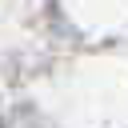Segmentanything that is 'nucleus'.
<instances>
[{"instance_id": "obj_1", "label": "nucleus", "mask_w": 128, "mask_h": 128, "mask_svg": "<svg viewBox=\"0 0 128 128\" xmlns=\"http://www.w3.org/2000/svg\"><path fill=\"white\" fill-rule=\"evenodd\" d=\"M0 128H4V124H0Z\"/></svg>"}]
</instances>
